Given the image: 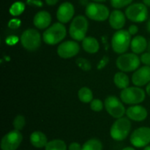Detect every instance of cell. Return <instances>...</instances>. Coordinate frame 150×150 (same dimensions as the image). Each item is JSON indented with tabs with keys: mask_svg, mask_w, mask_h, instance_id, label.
Wrapping results in <instances>:
<instances>
[{
	"mask_svg": "<svg viewBox=\"0 0 150 150\" xmlns=\"http://www.w3.org/2000/svg\"><path fill=\"white\" fill-rule=\"evenodd\" d=\"M27 4L36 7H42V2L40 0H27Z\"/></svg>",
	"mask_w": 150,
	"mask_h": 150,
	"instance_id": "cell-34",
	"label": "cell"
},
{
	"mask_svg": "<svg viewBox=\"0 0 150 150\" xmlns=\"http://www.w3.org/2000/svg\"><path fill=\"white\" fill-rule=\"evenodd\" d=\"M127 31H128L129 33H130L131 35H136V34L138 32V31H139V28H138V26H136V25H133V24L130 25Z\"/></svg>",
	"mask_w": 150,
	"mask_h": 150,
	"instance_id": "cell-35",
	"label": "cell"
},
{
	"mask_svg": "<svg viewBox=\"0 0 150 150\" xmlns=\"http://www.w3.org/2000/svg\"><path fill=\"white\" fill-rule=\"evenodd\" d=\"M23 140L21 132L14 129L4 135L1 141V150H16Z\"/></svg>",
	"mask_w": 150,
	"mask_h": 150,
	"instance_id": "cell-11",
	"label": "cell"
},
{
	"mask_svg": "<svg viewBox=\"0 0 150 150\" xmlns=\"http://www.w3.org/2000/svg\"><path fill=\"white\" fill-rule=\"evenodd\" d=\"M94 1H95V2H103V1H106V0H93Z\"/></svg>",
	"mask_w": 150,
	"mask_h": 150,
	"instance_id": "cell-42",
	"label": "cell"
},
{
	"mask_svg": "<svg viewBox=\"0 0 150 150\" xmlns=\"http://www.w3.org/2000/svg\"><path fill=\"white\" fill-rule=\"evenodd\" d=\"M26 124V121H25L24 116L22 115H18L16 118L14 119L13 122V126H14L15 129L17 130H21L23 129Z\"/></svg>",
	"mask_w": 150,
	"mask_h": 150,
	"instance_id": "cell-27",
	"label": "cell"
},
{
	"mask_svg": "<svg viewBox=\"0 0 150 150\" xmlns=\"http://www.w3.org/2000/svg\"><path fill=\"white\" fill-rule=\"evenodd\" d=\"M30 142L36 148H42L48 144V138L43 132L35 131L30 135Z\"/></svg>",
	"mask_w": 150,
	"mask_h": 150,
	"instance_id": "cell-20",
	"label": "cell"
},
{
	"mask_svg": "<svg viewBox=\"0 0 150 150\" xmlns=\"http://www.w3.org/2000/svg\"><path fill=\"white\" fill-rule=\"evenodd\" d=\"M108 62V59L107 57H104L103 59L101 60V61L99 63V65H98V69H102L103 68L105 65L107 64V63Z\"/></svg>",
	"mask_w": 150,
	"mask_h": 150,
	"instance_id": "cell-36",
	"label": "cell"
},
{
	"mask_svg": "<svg viewBox=\"0 0 150 150\" xmlns=\"http://www.w3.org/2000/svg\"><path fill=\"white\" fill-rule=\"evenodd\" d=\"M45 150H67V146L62 140L55 139L48 142Z\"/></svg>",
	"mask_w": 150,
	"mask_h": 150,
	"instance_id": "cell-25",
	"label": "cell"
},
{
	"mask_svg": "<svg viewBox=\"0 0 150 150\" xmlns=\"http://www.w3.org/2000/svg\"><path fill=\"white\" fill-rule=\"evenodd\" d=\"M69 150H81L82 146L76 142H73L69 145Z\"/></svg>",
	"mask_w": 150,
	"mask_h": 150,
	"instance_id": "cell-33",
	"label": "cell"
},
{
	"mask_svg": "<svg viewBox=\"0 0 150 150\" xmlns=\"http://www.w3.org/2000/svg\"><path fill=\"white\" fill-rule=\"evenodd\" d=\"M146 93H147L148 95L150 96V82L149 83H148L147 86H146Z\"/></svg>",
	"mask_w": 150,
	"mask_h": 150,
	"instance_id": "cell-38",
	"label": "cell"
},
{
	"mask_svg": "<svg viewBox=\"0 0 150 150\" xmlns=\"http://www.w3.org/2000/svg\"><path fill=\"white\" fill-rule=\"evenodd\" d=\"M117 66L120 70L125 72H130L139 67L141 60L135 53L122 54L117 58Z\"/></svg>",
	"mask_w": 150,
	"mask_h": 150,
	"instance_id": "cell-7",
	"label": "cell"
},
{
	"mask_svg": "<svg viewBox=\"0 0 150 150\" xmlns=\"http://www.w3.org/2000/svg\"><path fill=\"white\" fill-rule=\"evenodd\" d=\"M90 107L93 111L100 112L103 109V104L102 101L98 99H94L90 103Z\"/></svg>",
	"mask_w": 150,
	"mask_h": 150,
	"instance_id": "cell-30",
	"label": "cell"
},
{
	"mask_svg": "<svg viewBox=\"0 0 150 150\" xmlns=\"http://www.w3.org/2000/svg\"><path fill=\"white\" fill-rule=\"evenodd\" d=\"M76 63L79 68H81L82 70L86 71L91 70V69H92V66H91V63H89V61H88L86 59L83 58V57L78 58L76 60Z\"/></svg>",
	"mask_w": 150,
	"mask_h": 150,
	"instance_id": "cell-28",
	"label": "cell"
},
{
	"mask_svg": "<svg viewBox=\"0 0 150 150\" xmlns=\"http://www.w3.org/2000/svg\"><path fill=\"white\" fill-rule=\"evenodd\" d=\"M25 5L21 1H16L13 3L10 8V13L13 16H17L24 11Z\"/></svg>",
	"mask_w": 150,
	"mask_h": 150,
	"instance_id": "cell-26",
	"label": "cell"
},
{
	"mask_svg": "<svg viewBox=\"0 0 150 150\" xmlns=\"http://www.w3.org/2000/svg\"><path fill=\"white\" fill-rule=\"evenodd\" d=\"M131 129V122L127 118L122 117L114 122L110 129L111 138L117 141H121L128 136Z\"/></svg>",
	"mask_w": 150,
	"mask_h": 150,
	"instance_id": "cell-3",
	"label": "cell"
},
{
	"mask_svg": "<svg viewBox=\"0 0 150 150\" xmlns=\"http://www.w3.org/2000/svg\"><path fill=\"white\" fill-rule=\"evenodd\" d=\"M148 44L146 38L142 35H137L135 36L133 39L131 40L130 43V47L135 54H141L144 52L147 48Z\"/></svg>",
	"mask_w": 150,
	"mask_h": 150,
	"instance_id": "cell-19",
	"label": "cell"
},
{
	"mask_svg": "<svg viewBox=\"0 0 150 150\" xmlns=\"http://www.w3.org/2000/svg\"><path fill=\"white\" fill-rule=\"evenodd\" d=\"M21 24L20 21L18 20V19H12V20L10 21L8 24V26L10 28H12V29H16V28L18 27Z\"/></svg>",
	"mask_w": 150,
	"mask_h": 150,
	"instance_id": "cell-32",
	"label": "cell"
},
{
	"mask_svg": "<svg viewBox=\"0 0 150 150\" xmlns=\"http://www.w3.org/2000/svg\"><path fill=\"white\" fill-rule=\"evenodd\" d=\"M81 150H103V144L98 139L92 138L83 144Z\"/></svg>",
	"mask_w": 150,
	"mask_h": 150,
	"instance_id": "cell-24",
	"label": "cell"
},
{
	"mask_svg": "<svg viewBox=\"0 0 150 150\" xmlns=\"http://www.w3.org/2000/svg\"><path fill=\"white\" fill-rule=\"evenodd\" d=\"M146 28H147V30L150 32V19L149 20V21L147 22V24H146Z\"/></svg>",
	"mask_w": 150,
	"mask_h": 150,
	"instance_id": "cell-40",
	"label": "cell"
},
{
	"mask_svg": "<svg viewBox=\"0 0 150 150\" xmlns=\"http://www.w3.org/2000/svg\"><path fill=\"white\" fill-rule=\"evenodd\" d=\"M66 27L61 22H57L48 27L42 34V40L48 45H55L66 37Z\"/></svg>",
	"mask_w": 150,
	"mask_h": 150,
	"instance_id": "cell-1",
	"label": "cell"
},
{
	"mask_svg": "<svg viewBox=\"0 0 150 150\" xmlns=\"http://www.w3.org/2000/svg\"><path fill=\"white\" fill-rule=\"evenodd\" d=\"M78 96L79 100L82 102L88 103L93 100L92 91L87 87H82L78 92Z\"/></svg>",
	"mask_w": 150,
	"mask_h": 150,
	"instance_id": "cell-23",
	"label": "cell"
},
{
	"mask_svg": "<svg viewBox=\"0 0 150 150\" xmlns=\"http://www.w3.org/2000/svg\"><path fill=\"white\" fill-rule=\"evenodd\" d=\"M130 143L135 147H144L150 143V128L142 126L135 129L130 135Z\"/></svg>",
	"mask_w": 150,
	"mask_h": 150,
	"instance_id": "cell-12",
	"label": "cell"
},
{
	"mask_svg": "<svg viewBox=\"0 0 150 150\" xmlns=\"http://www.w3.org/2000/svg\"><path fill=\"white\" fill-rule=\"evenodd\" d=\"M122 150H135V149H133V147H126V148L123 149Z\"/></svg>",
	"mask_w": 150,
	"mask_h": 150,
	"instance_id": "cell-41",
	"label": "cell"
},
{
	"mask_svg": "<svg viewBox=\"0 0 150 150\" xmlns=\"http://www.w3.org/2000/svg\"><path fill=\"white\" fill-rule=\"evenodd\" d=\"M131 43V35L125 29H120L114 34L111 39L112 49L117 54H124Z\"/></svg>",
	"mask_w": 150,
	"mask_h": 150,
	"instance_id": "cell-4",
	"label": "cell"
},
{
	"mask_svg": "<svg viewBox=\"0 0 150 150\" xmlns=\"http://www.w3.org/2000/svg\"><path fill=\"white\" fill-rule=\"evenodd\" d=\"M126 22L125 16L124 13L119 10H114L110 13L109 24L113 29H122Z\"/></svg>",
	"mask_w": 150,
	"mask_h": 150,
	"instance_id": "cell-18",
	"label": "cell"
},
{
	"mask_svg": "<svg viewBox=\"0 0 150 150\" xmlns=\"http://www.w3.org/2000/svg\"><path fill=\"white\" fill-rule=\"evenodd\" d=\"M145 92L139 87H128L122 91L121 100L125 104H137L142 102L145 99Z\"/></svg>",
	"mask_w": 150,
	"mask_h": 150,
	"instance_id": "cell-8",
	"label": "cell"
},
{
	"mask_svg": "<svg viewBox=\"0 0 150 150\" xmlns=\"http://www.w3.org/2000/svg\"><path fill=\"white\" fill-rule=\"evenodd\" d=\"M59 0H45V2L49 6H53V5H55L58 3Z\"/></svg>",
	"mask_w": 150,
	"mask_h": 150,
	"instance_id": "cell-37",
	"label": "cell"
},
{
	"mask_svg": "<svg viewBox=\"0 0 150 150\" xmlns=\"http://www.w3.org/2000/svg\"><path fill=\"white\" fill-rule=\"evenodd\" d=\"M125 16L131 21L141 23L147 19V7L143 3H135L130 4L126 9Z\"/></svg>",
	"mask_w": 150,
	"mask_h": 150,
	"instance_id": "cell-9",
	"label": "cell"
},
{
	"mask_svg": "<svg viewBox=\"0 0 150 150\" xmlns=\"http://www.w3.org/2000/svg\"><path fill=\"white\" fill-rule=\"evenodd\" d=\"M143 1L145 5L150 7V0H143Z\"/></svg>",
	"mask_w": 150,
	"mask_h": 150,
	"instance_id": "cell-39",
	"label": "cell"
},
{
	"mask_svg": "<svg viewBox=\"0 0 150 150\" xmlns=\"http://www.w3.org/2000/svg\"><path fill=\"white\" fill-rule=\"evenodd\" d=\"M144 150H150V146H146Z\"/></svg>",
	"mask_w": 150,
	"mask_h": 150,
	"instance_id": "cell-43",
	"label": "cell"
},
{
	"mask_svg": "<svg viewBox=\"0 0 150 150\" xmlns=\"http://www.w3.org/2000/svg\"><path fill=\"white\" fill-rule=\"evenodd\" d=\"M105 107L106 111L112 117L118 119L123 117L126 110L122 101L114 96H109L105 100Z\"/></svg>",
	"mask_w": 150,
	"mask_h": 150,
	"instance_id": "cell-10",
	"label": "cell"
},
{
	"mask_svg": "<svg viewBox=\"0 0 150 150\" xmlns=\"http://www.w3.org/2000/svg\"><path fill=\"white\" fill-rule=\"evenodd\" d=\"M51 22V16L48 12L42 10L35 14L33 19V24L37 28L43 29L48 27Z\"/></svg>",
	"mask_w": 150,
	"mask_h": 150,
	"instance_id": "cell-17",
	"label": "cell"
},
{
	"mask_svg": "<svg viewBox=\"0 0 150 150\" xmlns=\"http://www.w3.org/2000/svg\"><path fill=\"white\" fill-rule=\"evenodd\" d=\"M148 50H149V52H150V42L149 43V45H148Z\"/></svg>",
	"mask_w": 150,
	"mask_h": 150,
	"instance_id": "cell-44",
	"label": "cell"
},
{
	"mask_svg": "<svg viewBox=\"0 0 150 150\" xmlns=\"http://www.w3.org/2000/svg\"><path fill=\"white\" fill-rule=\"evenodd\" d=\"M132 81L136 86H144L150 82V66H145L137 69L132 76Z\"/></svg>",
	"mask_w": 150,
	"mask_h": 150,
	"instance_id": "cell-15",
	"label": "cell"
},
{
	"mask_svg": "<svg viewBox=\"0 0 150 150\" xmlns=\"http://www.w3.org/2000/svg\"><path fill=\"white\" fill-rule=\"evenodd\" d=\"M75 13V8L73 4L66 1L59 5L57 12V18L59 21L66 24L73 19Z\"/></svg>",
	"mask_w": 150,
	"mask_h": 150,
	"instance_id": "cell-14",
	"label": "cell"
},
{
	"mask_svg": "<svg viewBox=\"0 0 150 150\" xmlns=\"http://www.w3.org/2000/svg\"><path fill=\"white\" fill-rule=\"evenodd\" d=\"M80 51V46L75 41H67L62 43L57 48V54L64 59L71 58Z\"/></svg>",
	"mask_w": 150,
	"mask_h": 150,
	"instance_id": "cell-13",
	"label": "cell"
},
{
	"mask_svg": "<svg viewBox=\"0 0 150 150\" xmlns=\"http://www.w3.org/2000/svg\"><path fill=\"white\" fill-rule=\"evenodd\" d=\"M140 60L143 64L150 66V52H146L142 54Z\"/></svg>",
	"mask_w": 150,
	"mask_h": 150,
	"instance_id": "cell-31",
	"label": "cell"
},
{
	"mask_svg": "<svg viewBox=\"0 0 150 150\" xmlns=\"http://www.w3.org/2000/svg\"><path fill=\"white\" fill-rule=\"evenodd\" d=\"M114 82L116 86L121 89L128 88L130 84V79L126 74L123 72H117L115 74L114 77Z\"/></svg>",
	"mask_w": 150,
	"mask_h": 150,
	"instance_id": "cell-22",
	"label": "cell"
},
{
	"mask_svg": "<svg viewBox=\"0 0 150 150\" xmlns=\"http://www.w3.org/2000/svg\"><path fill=\"white\" fill-rule=\"evenodd\" d=\"M133 0H111V4L114 8L120 9L129 5Z\"/></svg>",
	"mask_w": 150,
	"mask_h": 150,
	"instance_id": "cell-29",
	"label": "cell"
},
{
	"mask_svg": "<svg viewBox=\"0 0 150 150\" xmlns=\"http://www.w3.org/2000/svg\"><path fill=\"white\" fill-rule=\"evenodd\" d=\"M89 23L86 18L83 16H78L75 17L70 25L69 32L73 40L81 41L86 38L88 31Z\"/></svg>",
	"mask_w": 150,
	"mask_h": 150,
	"instance_id": "cell-2",
	"label": "cell"
},
{
	"mask_svg": "<svg viewBox=\"0 0 150 150\" xmlns=\"http://www.w3.org/2000/svg\"><path fill=\"white\" fill-rule=\"evenodd\" d=\"M127 118L136 121H142L147 117V110L141 105H134L128 107L126 110Z\"/></svg>",
	"mask_w": 150,
	"mask_h": 150,
	"instance_id": "cell-16",
	"label": "cell"
},
{
	"mask_svg": "<svg viewBox=\"0 0 150 150\" xmlns=\"http://www.w3.org/2000/svg\"><path fill=\"white\" fill-rule=\"evenodd\" d=\"M21 43L23 48L30 51L38 49L41 44V36L40 32L35 29H28L22 33Z\"/></svg>",
	"mask_w": 150,
	"mask_h": 150,
	"instance_id": "cell-6",
	"label": "cell"
},
{
	"mask_svg": "<svg viewBox=\"0 0 150 150\" xmlns=\"http://www.w3.org/2000/svg\"><path fill=\"white\" fill-rule=\"evenodd\" d=\"M85 13L89 19L97 21H104L110 16L108 7L98 2L89 3L86 7Z\"/></svg>",
	"mask_w": 150,
	"mask_h": 150,
	"instance_id": "cell-5",
	"label": "cell"
},
{
	"mask_svg": "<svg viewBox=\"0 0 150 150\" xmlns=\"http://www.w3.org/2000/svg\"><path fill=\"white\" fill-rule=\"evenodd\" d=\"M82 47L85 51L89 54H95L100 49L98 40L93 37H86L82 41Z\"/></svg>",
	"mask_w": 150,
	"mask_h": 150,
	"instance_id": "cell-21",
	"label": "cell"
}]
</instances>
